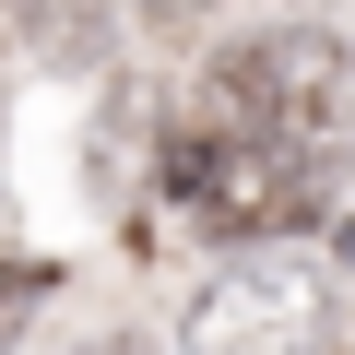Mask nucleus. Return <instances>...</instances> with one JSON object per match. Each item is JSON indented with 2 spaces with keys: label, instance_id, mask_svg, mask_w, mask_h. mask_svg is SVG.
<instances>
[{
  "label": "nucleus",
  "instance_id": "20e7f679",
  "mask_svg": "<svg viewBox=\"0 0 355 355\" xmlns=\"http://www.w3.org/2000/svg\"><path fill=\"white\" fill-rule=\"evenodd\" d=\"M48 284H60L48 261H0V355H12V343L36 331V308H48Z\"/></svg>",
  "mask_w": 355,
  "mask_h": 355
},
{
  "label": "nucleus",
  "instance_id": "423d86ee",
  "mask_svg": "<svg viewBox=\"0 0 355 355\" xmlns=\"http://www.w3.org/2000/svg\"><path fill=\"white\" fill-rule=\"evenodd\" d=\"M343 249H355V237H343Z\"/></svg>",
  "mask_w": 355,
  "mask_h": 355
},
{
  "label": "nucleus",
  "instance_id": "39448f33",
  "mask_svg": "<svg viewBox=\"0 0 355 355\" xmlns=\"http://www.w3.org/2000/svg\"><path fill=\"white\" fill-rule=\"evenodd\" d=\"M142 12H154V24H190V12H214V0H142Z\"/></svg>",
  "mask_w": 355,
  "mask_h": 355
},
{
  "label": "nucleus",
  "instance_id": "7ed1b4c3",
  "mask_svg": "<svg viewBox=\"0 0 355 355\" xmlns=\"http://www.w3.org/2000/svg\"><path fill=\"white\" fill-rule=\"evenodd\" d=\"M320 331H331V284L272 249H237L190 296V355H320Z\"/></svg>",
  "mask_w": 355,
  "mask_h": 355
},
{
  "label": "nucleus",
  "instance_id": "f03ea898",
  "mask_svg": "<svg viewBox=\"0 0 355 355\" xmlns=\"http://www.w3.org/2000/svg\"><path fill=\"white\" fill-rule=\"evenodd\" d=\"M343 83H355V60H343L331 24H261L225 60H202L178 119L190 130H261V142H331L343 154Z\"/></svg>",
  "mask_w": 355,
  "mask_h": 355
},
{
  "label": "nucleus",
  "instance_id": "f257e3e1",
  "mask_svg": "<svg viewBox=\"0 0 355 355\" xmlns=\"http://www.w3.org/2000/svg\"><path fill=\"white\" fill-rule=\"evenodd\" d=\"M166 190L214 249H272L331 214V142H261V130H166Z\"/></svg>",
  "mask_w": 355,
  "mask_h": 355
}]
</instances>
